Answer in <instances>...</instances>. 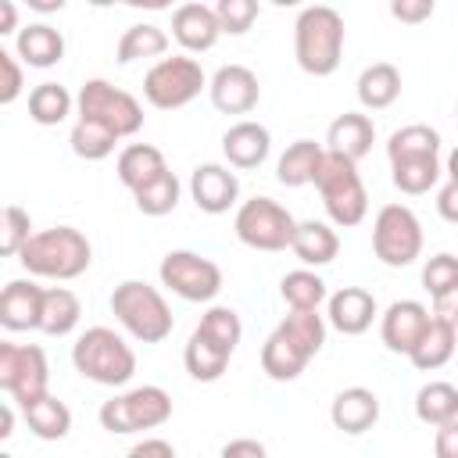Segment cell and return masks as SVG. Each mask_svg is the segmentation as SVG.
I'll use <instances>...</instances> for the list:
<instances>
[{
	"mask_svg": "<svg viewBox=\"0 0 458 458\" xmlns=\"http://www.w3.org/2000/svg\"><path fill=\"white\" fill-rule=\"evenodd\" d=\"M21 268L36 279H75L89 268L93 261V243L86 240V233H79L75 225H54V229H39L29 236V243L18 254Z\"/></svg>",
	"mask_w": 458,
	"mask_h": 458,
	"instance_id": "cell-1",
	"label": "cell"
},
{
	"mask_svg": "<svg viewBox=\"0 0 458 458\" xmlns=\"http://www.w3.org/2000/svg\"><path fill=\"white\" fill-rule=\"evenodd\" d=\"M293 57L315 79L333 75L340 68V57H344V18H340V11L326 7V4L304 7L293 21Z\"/></svg>",
	"mask_w": 458,
	"mask_h": 458,
	"instance_id": "cell-2",
	"label": "cell"
},
{
	"mask_svg": "<svg viewBox=\"0 0 458 458\" xmlns=\"http://www.w3.org/2000/svg\"><path fill=\"white\" fill-rule=\"evenodd\" d=\"M311 182H315V190L322 197V208H326L333 225L351 229L369 215V190H365V182L358 175V161H351V157H344V154L326 147Z\"/></svg>",
	"mask_w": 458,
	"mask_h": 458,
	"instance_id": "cell-3",
	"label": "cell"
},
{
	"mask_svg": "<svg viewBox=\"0 0 458 458\" xmlns=\"http://www.w3.org/2000/svg\"><path fill=\"white\" fill-rule=\"evenodd\" d=\"M111 311H114L118 326L132 340H140V344H161L175 329V318H172L168 301L161 297L157 286H150L143 279L118 283L114 293H111Z\"/></svg>",
	"mask_w": 458,
	"mask_h": 458,
	"instance_id": "cell-4",
	"label": "cell"
},
{
	"mask_svg": "<svg viewBox=\"0 0 458 458\" xmlns=\"http://www.w3.org/2000/svg\"><path fill=\"white\" fill-rule=\"evenodd\" d=\"M72 365L82 379L100 386H125L136 372V354L111 326H93L72 344Z\"/></svg>",
	"mask_w": 458,
	"mask_h": 458,
	"instance_id": "cell-5",
	"label": "cell"
},
{
	"mask_svg": "<svg viewBox=\"0 0 458 458\" xmlns=\"http://www.w3.org/2000/svg\"><path fill=\"white\" fill-rule=\"evenodd\" d=\"M172 419V397L168 390L143 383L132 386L125 394H114L111 401L100 404V426L111 437H129V433H143V429H157Z\"/></svg>",
	"mask_w": 458,
	"mask_h": 458,
	"instance_id": "cell-6",
	"label": "cell"
},
{
	"mask_svg": "<svg viewBox=\"0 0 458 458\" xmlns=\"http://www.w3.org/2000/svg\"><path fill=\"white\" fill-rule=\"evenodd\" d=\"M204 86H208V75H204L200 61L190 57V54L161 57L143 75V97L157 111H179V107H186L190 100L200 97Z\"/></svg>",
	"mask_w": 458,
	"mask_h": 458,
	"instance_id": "cell-7",
	"label": "cell"
},
{
	"mask_svg": "<svg viewBox=\"0 0 458 458\" xmlns=\"http://www.w3.org/2000/svg\"><path fill=\"white\" fill-rule=\"evenodd\" d=\"M233 229H236L240 243H247L254 250H286L293 243L297 218L272 197H250L236 208Z\"/></svg>",
	"mask_w": 458,
	"mask_h": 458,
	"instance_id": "cell-8",
	"label": "cell"
},
{
	"mask_svg": "<svg viewBox=\"0 0 458 458\" xmlns=\"http://www.w3.org/2000/svg\"><path fill=\"white\" fill-rule=\"evenodd\" d=\"M75 111L79 118H97L104 122L111 132H118L122 140L125 136H136L143 129V107L132 93L111 86L107 79H89L82 82L79 97H75Z\"/></svg>",
	"mask_w": 458,
	"mask_h": 458,
	"instance_id": "cell-9",
	"label": "cell"
},
{
	"mask_svg": "<svg viewBox=\"0 0 458 458\" xmlns=\"http://www.w3.org/2000/svg\"><path fill=\"white\" fill-rule=\"evenodd\" d=\"M0 390L21 408L50 390V365L36 344H0Z\"/></svg>",
	"mask_w": 458,
	"mask_h": 458,
	"instance_id": "cell-10",
	"label": "cell"
},
{
	"mask_svg": "<svg viewBox=\"0 0 458 458\" xmlns=\"http://www.w3.org/2000/svg\"><path fill=\"white\" fill-rule=\"evenodd\" d=\"M372 250L390 268H404L422 254V225L408 204L379 208L372 222Z\"/></svg>",
	"mask_w": 458,
	"mask_h": 458,
	"instance_id": "cell-11",
	"label": "cell"
},
{
	"mask_svg": "<svg viewBox=\"0 0 458 458\" xmlns=\"http://www.w3.org/2000/svg\"><path fill=\"white\" fill-rule=\"evenodd\" d=\"M157 276H161V286H168L175 297L190 304H208L222 290V268L197 250H168L161 258Z\"/></svg>",
	"mask_w": 458,
	"mask_h": 458,
	"instance_id": "cell-12",
	"label": "cell"
},
{
	"mask_svg": "<svg viewBox=\"0 0 458 458\" xmlns=\"http://www.w3.org/2000/svg\"><path fill=\"white\" fill-rule=\"evenodd\" d=\"M208 93L222 114H250L261 100V82L247 64H222L208 79Z\"/></svg>",
	"mask_w": 458,
	"mask_h": 458,
	"instance_id": "cell-13",
	"label": "cell"
},
{
	"mask_svg": "<svg viewBox=\"0 0 458 458\" xmlns=\"http://www.w3.org/2000/svg\"><path fill=\"white\" fill-rule=\"evenodd\" d=\"M233 165H197L190 175V197L204 215H225L236 200H240V179L236 172H229Z\"/></svg>",
	"mask_w": 458,
	"mask_h": 458,
	"instance_id": "cell-14",
	"label": "cell"
},
{
	"mask_svg": "<svg viewBox=\"0 0 458 458\" xmlns=\"http://www.w3.org/2000/svg\"><path fill=\"white\" fill-rule=\"evenodd\" d=\"M429 308L422 304V301H394L386 311H383V318H379V336H383V344H386V351H394V354H408L415 344H419V336H422V329L429 326Z\"/></svg>",
	"mask_w": 458,
	"mask_h": 458,
	"instance_id": "cell-15",
	"label": "cell"
},
{
	"mask_svg": "<svg viewBox=\"0 0 458 458\" xmlns=\"http://www.w3.org/2000/svg\"><path fill=\"white\" fill-rule=\"evenodd\" d=\"M218 36H222V25H218L215 7H208V4H182V7H175V14H172V39L186 54L211 50L218 43Z\"/></svg>",
	"mask_w": 458,
	"mask_h": 458,
	"instance_id": "cell-16",
	"label": "cell"
},
{
	"mask_svg": "<svg viewBox=\"0 0 458 458\" xmlns=\"http://www.w3.org/2000/svg\"><path fill=\"white\" fill-rule=\"evenodd\" d=\"M326 318L344 336H361L376 318V297L365 286H344L326 297Z\"/></svg>",
	"mask_w": 458,
	"mask_h": 458,
	"instance_id": "cell-17",
	"label": "cell"
},
{
	"mask_svg": "<svg viewBox=\"0 0 458 458\" xmlns=\"http://www.w3.org/2000/svg\"><path fill=\"white\" fill-rule=\"evenodd\" d=\"M43 286H36L32 279H11L0 293V326L11 333L21 329H39L43 318Z\"/></svg>",
	"mask_w": 458,
	"mask_h": 458,
	"instance_id": "cell-18",
	"label": "cell"
},
{
	"mask_svg": "<svg viewBox=\"0 0 458 458\" xmlns=\"http://www.w3.org/2000/svg\"><path fill=\"white\" fill-rule=\"evenodd\" d=\"M311 358H315V354H311L304 344H297L283 326H276V329L268 333V340L261 344V369H265V376L276 379V383L297 379V376L308 369Z\"/></svg>",
	"mask_w": 458,
	"mask_h": 458,
	"instance_id": "cell-19",
	"label": "cell"
},
{
	"mask_svg": "<svg viewBox=\"0 0 458 458\" xmlns=\"http://www.w3.org/2000/svg\"><path fill=\"white\" fill-rule=\"evenodd\" d=\"M329 422L347 433V437H358L365 429H372L379 422V397L369 390V386H347L333 397L329 404Z\"/></svg>",
	"mask_w": 458,
	"mask_h": 458,
	"instance_id": "cell-20",
	"label": "cell"
},
{
	"mask_svg": "<svg viewBox=\"0 0 458 458\" xmlns=\"http://www.w3.org/2000/svg\"><path fill=\"white\" fill-rule=\"evenodd\" d=\"M268 150H272L268 129L261 122H250V118L229 125L222 136V154L233 168H258L268 157Z\"/></svg>",
	"mask_w": 458,
	"mask_h": 458,
	"instance_id": "cell-21",
	"label": "cell"
},
{
	"mask_svg": "<svg viewBox=\"0 0 458 458\" xmlns=\"http://www.w3.org/2000/svg\"><path fill=\"white\" fill-rule=\"evenodd\" d=\"M372 143H376V122L361 111H344L326 129V147L351 161H361L372 150Z\"/></svg>",
	"mask_w": 458,
	"mask_h": 458,
	"instance_id": "cell-22",
	"label": "cell"
},
{
	"mask_svg": "<svg viewBox=\"0 0 458 458\" xmlns=\"http://www.w3.org/2000/svg\"><path fill=\"white\" fill-rule=\"evenodd\" d=\"M454 347H458V326H451V322L433 315L429 326L422 329L419 344L408 351V358H411V365L419 372H437L454 358Z\"/></svg>",
	"mask_w": 458,
	"mask_h": 458,
	"instance_id": "cell-23",
	"label": "cell"
},
{
	"mask_svg": "<svg viewBox=\"0 0 458 458\" xmlns=\"http://www.w3.org/2000/svg\"><path fill=\"white\" fill-rule=\"evenodd\" d=\"M14 54L21 57V64L29 68H54L61 64L64 57V36L47 25V21H36V25H25L18 36H14Z\"/></svg>",
	"mask_w": 458,
	"mask_h": 458,
	"instance_id": "cell-24",
	"label": "cell"
},
{
	"mask_svg": "<svg viewBox=\"0 0 458 458\" xmlns=\"http://www.w3.org/2000/svg\"><path fill=\"white\" fill-rule=\"evenodd\" d=\"M290 250L308 265V268H322L329 265L336 254H340V236L329 222H318V218H308V222H297V233H293V243Z\"/></svg>",
	"mask_w": 458,
	"mask_h": 458,
	"instance_id": "cell-25",
	"label": "cell"
},
{
	"mask_svg": "<svg viewBox=\"0 0 458 458\" xmlns=\"http://www.w3.org/2000/svg\"><path fill=\"white\" fill-rule=\"evenodd\" d=\"M354 89H358V104L365 111H383L401 97V72L390 61H376V64L361 68Z\"/></svg>",
	"mask_w": 458,
	"mask_h": 458,
	"instance_id": "cell-26",
	"label": "cell"
},
{
	"mask_svg": "<svg viewBox=\"0 0 458 458\" xmlns=\"http://www.w3.org/2000/svg\"><path fill=\"white\" fill-rule=\"evenodd\" d=\"M21 419H25V426L32 429V437H39V440H61V437H68V429H72V411H68V404L57 401L50 390H47L43 397L21 404Z\"/></svg>",
	"mask_w": 458,
	"mask_h": 458,
	"instance_id": "cell-27",
	"label": "cell"
},
{
	"mask_svg": "<svg viewBox=\"0 0 458 458\" xmlns=\"http://www.w3.org/2000/svg\"><path fill=\"white\" fill-rule=\"evenodd\" d=\"M322 154H326V147H318L315 140H293L279 154V161H276V179L283 186H293V190L297 186H308L315 179V172H318Z\"/></svg>",
	"mask_w": 458,
	"mask_h": 458,
	"instance_id": "cell-28",
	"label": "cell"
},
{
	"mask_svg": "<svg viewBox=\"0 0 458 458\" xmlns=\"http://www.w3.org/2000/svg\"><path fill=\"white\" fill-rule=\"evenodd\" d=\"M229 351L225 347H218L215 340H208L204 333H190V340H186V351H182V365H186V372L197 379V383H215V379H222V372L229 369Z\"/></svg>",
	"mask_w": 458,
	"mask_h": 458,
	"instance_id": "cell-29",
	"label": "cell"
},
{
	"mask_svg": "<svg viewBox=\"0 0 458 458\" xmlns=\"http://www.w3.org/2000/svg\"><path fill=\"white\" fill-rule=\"evenodd\" d=\"M118 179H122V186L132 193V190H140L143 182H150L154 175H161L168 165H165V154L157 150V147H150V143H129L122 154H118Z\"/></svg>",
	"mask_w": 458,
	"mask_h": 458,
	"instance_id": "cell-30",
	"label": "cell"
},
{
	"mask_svg": "<svg viewBox=\"0 0 458 458\" xmlns=\"http://www.w3.org/2000/svg\"><path fill=\"white\" fill-rule=\"evenodd\" d=\"M415 415H419V422H426L433 429L458 419V386L447 379H429L415 394Z\"/></svg>",
	"mask_w": 458,
	"mask_h": 458,
	"instance_id": "cell-31",
	"label": "cell"
},
{
	"mask_svg": "<svg viewBox=\"0 0 458 458\" xmlns=\"http://www.w3.org/2000/svg\"><path fill=\"white\" fill-rule=\"evenodd\" d=\"M82 318V304L79 297L68 290V286H50L43 293V318H39V329L47 336H68Z\"/></svg>",
	"mask_w": 458,
	"mask_h": 458,
	"instance_id": "cell-32",
	"label": "cell"
},
{
	"mask_svg": "<svg viewBox=\"0 0 458 458\" xmlns=\"http://www.w3.org/2000/svg\"><path fill=\"white\" fill-rule=\"evenodd\" d=\"M440 157L437 154H426V157H401V161H390V179L401 193L408 197H419V193H429L440 179Z\"/></svg>",
	"mask_w": 458,
	"mask_h": 458,
	"instance_id": "cell-33",
	"label": "cell"
},
{
	"mask_svg": "<svg viewBox=\"0 0 458 458\" xmlns=\"http://www.w3.org/2000/svg\"><path fill=\"white\" fill-rule=\"evenodd\" d=\"M168 32L161 25H129L114 47L118 61L122 64H132V61H147V57H161L168 50Z\"/></svg>",
	"mask_w": 458,
	"mask_h": 458,
	"instance_id": "cell-34",
	"label": "cell"
},
{
	"mask_svg": "<svg viewBox=\"0 0 458 458\" xmlns=\"http://www.w3.org/2000/svg\"><path fill=\"white\" fill-rule=\"evenodd\" d=\"M179 197H182V182H179L175 172H168V168H165L161 175H154L150 182H143L140 190H132L136 208H140L143 215H150V218L172 215L175 204H179Z\"/></svg>",
	"mask_w": 458,
	"mask_h": 458,
	"instance_id": "cell-35",
	"label": "cell"
},
{
	"mask_svg": "<svg viewBox=\"0 0 458 458\" xmlns=\"http://www.w3.org/2000/svg\"><path fill=\"white\" fill-rule=\"evenodd\" d=\"M75 107V97L61 82H39L29 93V118L36 125H61Z\"/></svg>",
	"mask_w": 458,
	"mask_h": 458,
	"instance_id": "cell-36",
	"label": "cell"
},
{
	"mask_svg": "<svg viewBox=\"0 0 458 458\" xmlns=\"http://www.w3.org/2000/svg\"><path fill=\"white\" fill-rule=\"evenodd\" d=\"M426 154H440V132L433 125L411 122L390 132L386 140V157L401 161V157H426Z\"/></svg>",
	"mask_w": 458,
	"mask_h": 458,
	"instance_id": "cell-37",
	"label": "cell"
},
{
	"mask_svg": "<svg viewBox=\"0 0 458 458\" xmlns=\"http://www.w3.org/2000/svg\"><path fill=\"white\" fill-rule=\"evenodd\" d=\"M118 140H122V136L111 132V129H107L104 122H97V118H79V122L72 125V136H68L72 150H75L79 157H86V161H104V157L114 150Z\"/></svg>",
	"mask_w": 458,
	"mask_h": 458,
	"instance_id": "cell-38",
	"label": "cell"
},
{
	"mask_svg": "<svg viewBox=\"0 0 458 458\" xmlns=\"http://www.w3.org/2000/svg\"><path fill=\"white\" fill-rule=\"evenodd\" d=\"M279 293H283V301H286L290 308H318V304L329 297V293H326L322 276H318V272H311L308 265H304V268L286 272V276H283V283H279Z\"/></svg>",
	"mask_w": 458,
	"mask_h": 458,
	"instance_id": "cell-39",
	"label": "cell"
},
{
	"mask_svg": "<svg viewBox=\"0 0 458 458\" xmlns=\"http://www.w3.org/2000/svg\"><path fill=\"white\" fill-rule=\"evenodd\" d=\"M197 333H204L208 340H215L218 347H225V351L233 354L236 344H240V336H243V322H240V315H236L233 308H225V304H211V308L200 315Z\"/></svg>",
	"mask_w": 458,
	"mask_h": 458,
	"instance_id": "cell-40",
	"label": "cell"
},
{
	"mask_svg": "<svg viewBox=\"0 0 458 458\" xmlns=\"http://www.w3.org/2000/svg\"><path fill=\"white\" fill-rule=\"evenodd\" d=\"M258 11H261L258 0H215L218 25H222V32H229V36H243V32L258 21Z\"/></svg>",
	"mask_w": 458,
	"mask_h": 458,
	"instance_id": "cell-41",
	"label": "cell"
},
{
	"mask_svg": "<svg viewBox=\"0 0 458 458\" xmlns=\"http://www.w3.org/2000/svg\"><path fill=\"white\" fill-rule=\"evenodd\" d=\"M29 236H32V218H29V211L18 208V204H7V208H4V236H0V250H4L7 258H18L21 247L29 243Z\"/></svg>",
	"mask_w": 458,
	"mask_h": 458,
	"instance_id": "cell-42",
	"label": "cell"
},
{
	"mask_svg": "<svg viewBox=\"0 0 458 458\" xmlns=\"http://www.w3.org/2000/svg\"><path fill=\"white\" fill-rule=\"evenodd\" d=\"M454 283H458V258H454V254L440 250V254H433V258L422 265V286H426L429 297L444 293V290L454 286Z\"/></svg>",
	"mask_w": 458,
	"mask_h": 458,
	"instance_id": "cell-43",
	"label": "cell"
},
{
	"mask_svg": "<svg viewBox=\"0 0 458 458\" xmlns=\"http://www.w3.org/2000/svg\"><path fill=\"white\" fill-rule=\"evenodd\" d=\"M0 72H4V82H0V104H14L25 89V72H21V57L11 54V50H0Z\"/></svg>",
	"mask_w": 458,
	"mask_h": 458,
	"instance_id": "cell-44",
	"label": "cell"
},
{
	"mask_svg": "<svg viewBox=\"0 0 458 458\" xmlns=\"http://www.w3.org/2000/svg\"><path fill=\"white\" fill-rule=\"evenodd\" d=\"M437 11V0H390V14L401 25H422Z\"/></svg>",
	"mask_w": 458,
	"mask_h": 458,
	"instance_id": "cell-45",
	"label": "cell"
},
{
	"mask_svg": "<svg viewBox=\"0 0 458 458\" xmlns=\"http://www.w3.org/2000/svg\"><path fill=\"white\" fill-rule=\"evenodd\" d=\"M433 451L440 458H458V419L437 426V437H433Z\"/></svg>",
	"mask_w": 458,
	"mask_h": 458,
	"instance_id": "cell-46",
	"label": "cell"
},
{
	"mask_svg": "<svg viewBox=\"0 0 458 458\" xmlns=\"http://www.w3.org/2000/svg\"><path fill=\"white\" fill-rule=\"evenodd\" d=\"M132 458H150V454H161V458H175V444L172 440H161V437H143L140 444L129 447Z\"/></svg>",
	"mask_w": 458,
	"mask_h": 458,
	"instance_id": "cell-47",
	"label": "cell"
},
{
	"mask_svg": "<svg viewBox=\"0 0 458 458\" xmlns=\"http://www.w3.org/2000/svg\"><path fill=\"white\" fill-rule=\"evenodd\" d=\"M433 315L444 318V322H451V326H458V283L433 297Z\"/></svg>",
	"mask_w": 458,
	"mask_h": 458,
	"instance_id": "cell-48",
	"label": "cell"
},
{
	"mask_svg": "<svg viewBox=\"0 0 458 458\" xmlns=\"http://www.w3.org/2000/svg\"><path fill=\"white\" fill-rule=\"evenodd\" d=\"M437 211H440L444 222H454V225H458V182L447 179V186H440V193H437Z\"/></svg>",
	"mask_w": 458,
	"mask_h": 458,
	"instance_id": "cell-49",
	"label": "cell"
},
{
	"mask_svg": "<svg viewBox=\"0 0 458 458\" xmlns=\"http://www.w3.org/2000/svg\"><path fill=\"white\" fill-rule=\"evenodd\" d=\"M222 454L225 458H265L268 447L261 440H229V444H222Z\"/></svg>",
	"mask_w": 458,
	"mask_h": 458,
	"instance_id": "cell-50",
	"label": "cell"
},
{
	"mask_svg": "<svg viewBox=\"0 0 458 458\" xmlns=\"http://www.w3.org/2000/svg\"><path fill=\"white\" fill-rule=\"evenodd\" d=\"M14 32H21L18 7H14V0H0V36H14Z\"/></svg>",
	"mask_w": 458,
	"mask_h": 458,
	"instance_id": "cell-51",
	"label": "cell"
},
{
	"mask_svg": "<svg viewBox=\"0 0 458 458\" xmlns=\"http://www.w3.org/2000/svg\"><path fill=\"white\" fill-rule=\"evenodd\" d=\"M125 7H136V11H168L175 0H118Z\"/></svg>",
	"mask_w": 458,
	"mask_h": 458,
	"instance_id": "cell-52",
	"label": "cell"
},
{
	"mask_svg": "<svg viewBox=\"0 0 458 458\" xmlns=\"http://www.w3.org/2000/svg\"><path fill=\"white\" fill-rule=\"evenodd\" d=\"M68 0H25V7H32L36 14H54V11H61Z\"/></svg>",
	"mask_w": 458,
	"mask_h": 458,
	"instance_id": "cell-53",
	"label": "cell"
},
{
	"mask_svg": "<svg viewBox=\"0 0 458 458\" xmlns=\"http://www.w3.org/2000/svg\"><path fill=\"white\" fill-rule=\"evenodd\" d=\"M11 433H14V408L4 404V408H0V440H7Z\"/></svg>",
	"mask_w": 458,
	"mask_h": 458,
	"instance_id": "cell-54",
	"label": "cell"
},
{
	"mask_svg": "<svg viewBox=\"0 0 458 458\" xmlns=\"http://www.w3.org/2000/svg\"><path fill=\"white\" fill-rule=\"evenodd\" d=\"M444 172H447V179H451V182H458V147L447 154V168H444Z\"/></svg>",
	"mask_w": 458,
	"mask_h": 458,
	"instance_id": "cell-55",
	"label": "cell"
},
{
	"mask_svg": "<svg viewBox=\"0 0 458 458\" xmlns=\"http://www.w3.org/2000/svg\"><path fill=\"white\" fill-rule=\"evenodd\" d=\"M272 4H276V7H301L304 0H272Z\"/></svg>",
	"mask_w": 458,
	"mask_h": 458,
	"instance_id": "cell-56",
	"label": "cell"
},
{
	"mask_svg": "<svg viewBox=\"0 0 458 458\" xmlns=\"http://www.w3.org/2000/svg\"><path fill=\"white\" fill-rule=\"evenodd\" d=\"M86 4H93V7H111V4H118V0H86Z\"/></svg>",
	"mask_w": 458,
	"mask_h": 458,
	"instance_id": "cell-57",
	"label": "cell"
},
{
	"mask_svg": "<svg viewBox=\"0 0 458 458\" xmlns=\"http://www.w3.org/2000/svg\"><path fill=\"white\" fill-rule=\"evenodd\" d=\"M454 118H458V107H454Z\"/></svg>",
	"mask_w": 458,
	"mask_h": 458,
	"instance_id": "cell-58",
	"label": "cell"
}]
</instances>
